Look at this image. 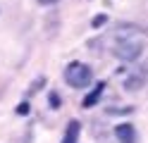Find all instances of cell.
Returning a JSON list of instances; mask_svg holds the SVG:
<instances>
[{"mask_svg": "<svg viewBox=\"0 0 148 143\" xmlns=\"http://www.w3.org/2000/svg\"><path fill=\"white\" fill-rule=\"evenodd\" d=\"M64 81L72 88H86L93 81V69L88 64H84V62H69L64 67Z\"/></svg>", "mask_w": 148, "mask_h": 143, "instance_id": "cell-1", "label": "cell"}, {"mask_svg": "<svg viewBox=\"0 0 148 143\" xmlns=\"http://www.w3.org/2000/svg\"><path fill=\"white\" fill-rule=\"evenodd\" d=\"M143 53V43L134 41V38H117V43L112 48V55L122 62H136Z\"/></svg>", "mask_w": 148, "mask_h": 143, "instance_id": "cell-2", "label": "cell"}, {"mask_svg": "<svg viewBox=\"0 0 148 143\" xmlns=\"http://www.w3.org/2000/svg\"><path fill=\"white\" fill-rule=\"evenodd\" d=\"M115 136H117L119 143H136V129H134V124H127V122L117 124V127H115Z\"/></svg>", "mask_w": 148, "mask_h": 143, "instance_id": "cell-3", "label": "cell"}, {"mask_svg": "<svg viewBox=\"0 0 148 143\" xmlns=\"http://www.w3.org/2000/svg\"><path fill=\"white\" fill-rule=\"evenodd\" d=\"M148 79V72L146 69H141V72H138V74H132V76H129V79L124 81V88L127 91H136V88H141V86H143V81Z\"/></svg>", "mask_w": 148, "mask_h": 143, "instance_id": "cell-4", "label": "cell"}, {"mask_svg": "<svg viewBox=\"0 0 148 143\" xmlns=\"http://www.w3.org/2000/svg\"><path fill=\"white\" fill-rule=\"evenodd\" d=\"M103 91H105V83H103V81H98V83H96V88L91 91V95H86V98H84V107H91V105H96L98 98L103 95Z\"/></svg>", "mask_w": 148, "mask_h": 143, "instance_id": "cell-5", "label": "cell"}, {"mask_svg": "<svg viewBox=\"0 0 148 143\" xmlns=\"http://www.w3.org/2000/svg\"><path fill=\"white\" fill-rule=\"evenodd\" d=\"M79 127H81V124H79L77 119H72V122L67 124V133H64V141H62V143H77V138H79Z\"/></svg>", "mask_w": 148, "mask_h": 143, "instance_id": "cell-6", "label": "cell"}, {"mask_svg": "<svg viewBox=\"0 0 148 143\" xmlns=\"http://www.w3.org/2000/svg\"><path fill=\"white\" fill-rule=\"evenodd\" d=\"M105 22H108V14H100V17H96L93 22H91V26H93V29H98V26H103Z\"/></svg>", "mask_w": 148, "mask_h": 143, "instance_id": "cell-7", "label": "cell"}, {"mask_svg": "<svg viewBox=\"0 0 148 143\" xmlns=\"http://www.w3.org/2000/svg\"><path fill=\"white\" fill-rule=\"evenodd\" d=\"M43 83H45L43 79H36V81H34V86H29V93H36V91H38V88H41Z\"/></svg>", "mask_w": 148, "mask_h": 143, "instance_id": "cell-8", "label": "cell"}, {"mask_svg": "<svg viewBox=\"0 0 148 143\" xmlns=\"http://www.w3.org/2000/svg\"><path fill=\"white\" fill-rule=\"evenodd\" d=\"M58 0H38V5H55Z\"/></svg>", "mask_w": 148, "mask_h": 143, "instance_id": "cell-9", "label": "cell"}]
</instances>
